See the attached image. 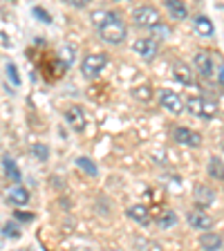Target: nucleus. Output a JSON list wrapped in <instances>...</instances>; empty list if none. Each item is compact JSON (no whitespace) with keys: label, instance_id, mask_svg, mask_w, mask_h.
Listing matches in <instances>:
<instances>
[{"label":"nucleus","instance_id":"obj_1","mask_svg":"<svg viewBox=\"0 0 224 251\" xmlns=\"http://www.w3.org/2000/svg\"><path fill=\"white\" fill-rule=\"evenodd\" d=\"M97 29H99V38L103 43H108V45H121L128 38V27H125V23L121 21L119 14H115V11H108L103 23Z\"/></svg>","mask_w":224,"mask_h":251},{"label":"nucleus","instance_id":"obj_2","mask_svg":"<svg viewBox=\"0 0 224 251\" xmlns=\"http://www.w3.org/2000/svg\"><path fill=\"white\" fill-rule=\"evenodd\" d=\"M184 105L188 108V112L199 119H213L218 115V105L206 97H188V101H184Z\"/></svg>","mask_w":224,"mask_h":251},{"label":"nucleus","instance_id":"obj_3","mask_svg":"<svg viewBox=\"0 0 224 251\" xmlns=\"http://www.w3.org/2000/svg\"><path fill=\"white\" fill-rule=\"evenodd\" d=\"M105 65H108V56H105L103 52H94V54H88V56L83 58L81 70H83L85 78H97L105 70Z\"/></svg>","mask_w":224,"mask_h":251},{"label":"nucleus","instance_id":"obj_4","mask_svg":"<svg viewBox=\"0 0 224 251\" xmlns=\"http://www.w3.org/2000/svg\"><path fill=\"white\" fill-rule=\"evenodd\" d=\"M132 23H135L137 27H148V29H152L155 25L162 23V16H159V11H157L155 7L144 5L132 11Z\"/></svg>","mask_w":224,"mask_h":251},{"label":"nucleus","instance_id":"obj_5","mask_svg":"<svg viewBox=\"0 0 224 251\" xmlns=\"http://www.w3.org/2000/svg\"><path fill=\"white\" fill-rule=\"evenodd\" d=\"M159 105H162L166 112H171V115H182L184 110H186L184 99L177 92H171V90H162V92H159Z\"/></svg>","mask_w":224,"mask_h":251},{"label":"nucleus","instance_id":"obj_6","mask_svg":"<svg viewBox=\"0 0 224 251\" xmlns=\"http://www.w3.org/2000/svg\"><path fill=\"white\" fill-rule=\"evenodd\" d=\"M173 139L177 141L179 146H188V148H199L202 146V135L191 128H184V126H177L173 130Z\"/></svg>","mask_w":224,"mask_h":251},{"label":"nucleus","instance_id":"obj_7","mask_svg":"<svg viewBox=\"0 0 224 251\" xmlns=\"http://www.w3.org/2000/svg\"><path fill=\"white\" fill-rule=\"evenodd\" d=\"M157 50H159V45L152 38H139V41L132 43V52H137L144 61H152L157 56Z\"/></svg>","mask_w":224,"mask_h":251},{"label":"nucleus","instance_id":"obj_8","mask_svg":"<svg viewBox=\"0 0 224 251\" xmlns=\"http://www.w3.org/2000/svg\"><path fill=\"white\" fill-rule=\"evenodd\" d=\"M186 220H188V225L198 231H209V229H213V225H215V220L211 218L209 213H204V211H188Z\"/></svg>","mask_w":224,"mask_h":251},{"label":"nucleus","instance_id":"obj_9","mask_svg":"<svg viewBox=\"0 0 224 251\" xmlns=\"http://www.w3.org/2000/svg\"><path fill=\"white\" fill-rule=\"evenodd\" d=\"M193 63H195V70H198L204 78L213 76L215 65H213V56H211L209 52H204V50H202V52H198V54H195V58H193Z\"/></svg>","mask_w":224,"mask_h":251},{"label":"nucleus","instance_id":"obj_10","mask_svg":"<svg viewBox=\"0 0 224 251\" xmlns=\"http://www.w3.org/2000/svg\"><path fill=\"white\" fill-rule=\"evenodd\" d=\"M65 121L72 126L74 130H83L85 128V112L81 110V105H70L65 110Z\"/></svg>","mask_w":224,"mask_h":251},{"label":"nucleus","instance_id":"obj_11","mask_svg":"<svg viewBox=\"0 0 224 251\" xmlns=\"http://www.w3.org/2000/svg\"><path fill=\"white\" fill-rule=\"evenodd\" d=\"M193 27H195V34L198 36H204V38H209L215 34V25L211 18H206V16H195L193 18Z\"/></svg>","mask_w":224,"mask_h":251},{"label":"nucleus","instance_id":"obj_12","mask_svg":"<svg viewBox=\"0 0 224 251\" xmlns=\"http://www.w3.org/2000/svg\"><path fill=\"white\" fill-rule=\"evenodd\" d=\"M7 202L14 204V206H25L27 202H29V191L23 186H11L9 191H7Z\"/></svg>","mask_w":224,"mask_h":251},{"label":"nucleus","instance_id":"obj_13","mask_svg":"<svg viewBox=\"0 0 224 251\" xmlns=\"http://www.w3.org/2000/svg\"><path fill=\"white\" fill-rule=\"evenodd\" d=\"M164 7H166V11L175 21H184L188 16V9H186V2H184V0H164Z\"/></svg>","mask_w":224,"mask_h":251},{"label":"nucleus","instance_id":"obj_14","mask_svg":"<svg viewBox=\"0 0 224 251\" xmlns=\"http://www.w3.org/2000/svg\"><path fill=\"white\" fill-rule=\"evenodd\" d=\"M193 200H195V204H198V206H202V209H206V206H211V204H213L215 193H213V191H211L209 186H198V188H195V195H193Z\"/></svg>","mask_w":224,"mask_h":251},{"label":"nucleus","instance_id":"obj_15","mask_svg":"<svg viewBox=\"0 0 224 251\" xmlns=\"http://www.w3.org/2000/svg\"><path fill=\"white\" fill-rule=\"evenodd\" d=\"M222 235L220 233H211V229L206 231V233L199 238V247L202 249H209V251H218V249H222Z\"/></svg>","mask_w":224,"mask_h":251},{"label":"nucleus","instance_id":"obj_16","mask_svg":"<svg viewBox=\"0 0 224 251\" xmlns=\"http://www.w3.org/2000/svg\"><path fill=\"white\" fill-rule=\"evenodd\" d=\"M128 218L135 220L137 225L146 226L148 222H150V211H148L146 206H141V204H135V206H130V209H128Z\"/></svg>","mask_w":224,"mask_h":251},{"label":"nucleus","instance_id":"obj_17","mask_svg":"<svg viewBox=\"0 0 224 251\" xmlns=\"http://www.w3.org/2000/svg\"><path fill=\"white\" fill-rule=\"evenodd\" d=\"M206 171H209V177L218 179V182H222L224 179V162L220 159V157H211Z\"/></svg>","mask_w":224,"mask_h":251},{"label":"nucleus","instance_id":"obj_18","mask_svg":"<svg viewBox=\"0 0 224 251\" xmlns=\"http://www.w3.org/2000/svg\"><path fill=\"white\" fill-rule=\"evenodd\" d=\"M2 168H5L7 177H9L11 182H16V184H18V182H21V179H23V177H21V171H18V166H16V162H14V159H11L9 155H7L5 159H2Z\"/></svg>","mask_w":224,"mask_h":251},{"label":"nucleus","instance_id":"obj_19","mask_svg":"<svg viewBox=\"0 0 224 251\" xmlns=\"http://www.w3.org/2000/svg\"><path fill=\"white\" fill-rule=\"evenodd\" d=\"M173 74H175V78H177L179 83H184V85L193 83V72H191L184 63H177V65H175V70H173Z\"/></svg>","mask_w":224,"mask_h":251},{"label":"nucleus","instance_id":"obj_20","mask_svg":"<svg viewBox=\"0 0 224 251\" xmlns=\"http://www.w3.org/2000/svg\"><path fill=\"white\" fill-rule=\"evenodd\" d=\"M76 166L81 168L83 173H88L90 177H97V175H99V168H97V164H94L92 159H88V157H78V159H76Z\"/></svg>","mask_w":224,"mask_h":251},{"label":"nucleus","instance_id":"obj_21","mask_svg":"<svg viewBox=\"0 0 224 251\" xmlns=\"http://www.w3.org/2000/svg\"><path fill=\"white\" fill-rule=\"evenodd\" d=\"M132 97L139 101H150L152 99V88L150 85H139V88L132 90Z\"/></svg>","mask_w":224,"mask_h":251},{"label":"nucleus","instance_id":"obj_22","mask_svg":"<svg viewBox=\"0 0 224 251\" xmlns=\"http://www.w3.org/2000/svg\"><path fill=\"white\" fill-rule=\"evenodd\" d=\"M31 155L36 157L38 162H47V157H50V148L45 144H34L31 146Z\"/></svg>","mask_w":224,"mask_h":251},{"label":"nucleus","instance_id":"obj_23","mask_svg":"<svg viewBox=\"0 0 224 251\" xmlns=\"http://www.w3.org/2000/svg\"><path fill=\"white\" fill-rule=\"evenodd\" d=\"M7 78H9L11 81V85H16V88H18V85H21V74H18V68H16L14 63H7Z\"/></svg>","mask_w":224,"mask_h":251},{"label":"nucleus","instance_id":"obj_24","mask_svg":"<svg viewBox=\"0 0 224 251\" xmlns=\"http://www.w3.org/2000/svg\"><path fill=\"white\" fill-rule=\"evenodd\" d=\"M175 222H177V215L173 213V211H166V213L159 218V226H164V229H166V226H173Z\"/></svg>","mask_w":224,"mask_h":251},{"label":"nucleus","instance_id":"obj_25","mask_svg":"<svg viewBox=\"0 0 224 251\" xmlns=\"http://www.w3.org/2000/svg\"><path fill=\"white\" fill-rule=\"evenodd\" d=\"M31 14L36 16V18H38L41 23H52V16L47 14L45 9H41V7H34V9H31Z\"/></svg>","mask_w":224,"mask_h":251},{"label":"nucleus","instance_id":"obj_26","mask_svg":"<svg viewBox=\"0 0 224 251\" xmlns=\"http://www.w3.org/2000/svg\"><path fill=\"white\" fill-rule=\"evenodd\" d=\"M2 233L7 235V238H21V229L16 225H5V231Z\"/></svg>","mask_w":224,"mask_h":251},{"label":"nucleus","instance_id":"obj_27","mask_svg":"<svg viewBox=\"0 0 224 251\" xmlns=\"http://www.w3.org/2000/svg\"><path fill=\"white\" fill-rule=\"evenodd\" d=\"M63 2H68V5L74 7V9H85L92 0H63Z\"/></svg>","mask_w":224,"mask_h":251},{"label":"nucleus","instance_id":"obj_28","mask_svg":"<svg viewBox=\"0 0 224 251\" xmlns=\"http://www.w3.org/2000/svg\"><path fill=\"white\" fill-rule=\"evenodd\" d=\"M16 218L23 220V222H31V220H34V213H25V211H16Z\"/></svg>","mask_w":224,"mask_h":251},{"label":"nucleus","instance_id":"obj_29","mask_svg":"<svg viewBox=\"0 0 224 251\" xmlns=\"http://www.w3.org/2000/svg\"><path fill=\"white\" fill-rule=\"evenodd\" d=\"M63 52H65V65H70L72 63V58H74V50L72 47H63ZM63 56V54H61Z\"/></svg>","mask_w":224,"mask_h":251},{"label":"nucleus","instance_id":"obj_30","mask_svg":"<svg viewBox=\"0 0 224 251\" xmlns=\"http://www.w3.org/2000/svg\"><path fill=\"white\" fill-rule=\"evenodd\" d=\"M218 76H220V83L224 85V65H222V68H220V74H218Z\"/></svg>","mask_w":224,"mask_h":251},{"label":"nucleus","instance_id":"obj_31","mask_svg":"<svg viewBox=\"0 0 224 251\" xmlns=\"http://www.w3.org/2000/svg\"><path fill=\"white\" fill-rule=\"evenodd\" d=\"M115 2H117V0H115Z\"/></svg>","mask_w":224,"mask_h":251}]
</instances>
